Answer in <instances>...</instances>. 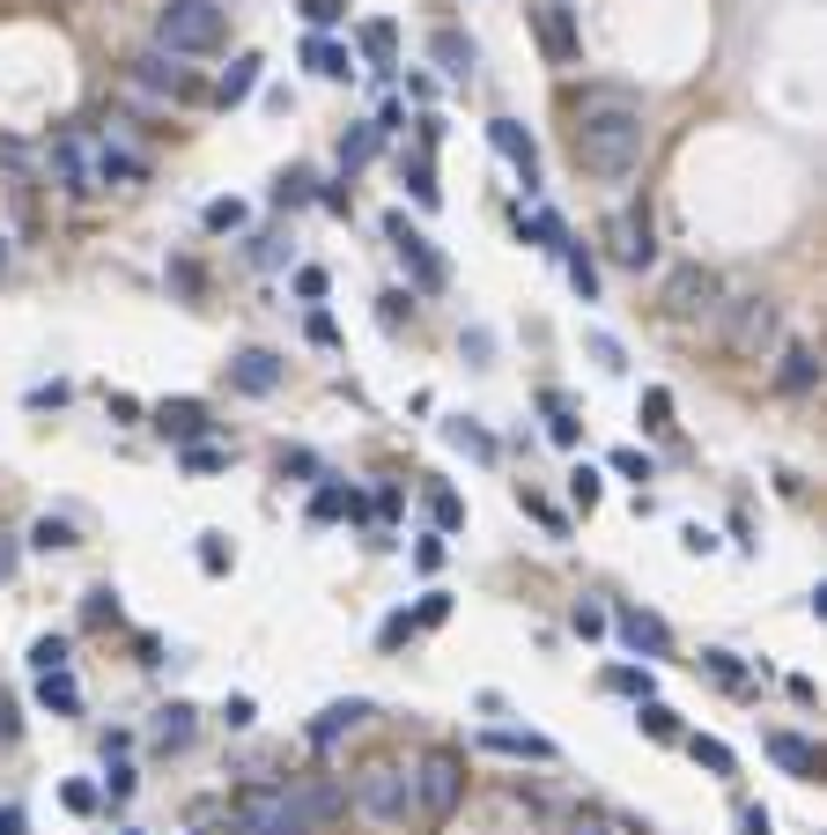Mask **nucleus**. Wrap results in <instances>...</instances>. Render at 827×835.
I'll return each instance as SVG.
<instances>
[{
	"instance_id": "nucleus-54",
	"label": "nucleus",
	"mask_w": 827,
	"mask_h": 835,
	"mask_svg": "<svg viewBox=\"0 0 827 835\" xmlns=\"http://www.w3.org/2000/svg\"><path fill=\"white\" fill-rule=\"evenodd\" d=\"M414 563H421V569H429V577H437V569H443V533H429V540L414 547Z\"/></svg>"
},
{
	"instance_id": "nucleus-19",
	"label": "nucleus",
	"mask_w": 827,
	"mask_h": 835,
	"mask_svg": "<svg viewBox=\"0 0 827 835\" xmlns=\"http://www.w3.org/2000/svg\"><path fill=\"white\" fill-rule=\"evenodd\" d=\"M155 429L171 443H200L207 437V407H200V399H163V407H155Z\"/></svg>"
},
{
	"instance_id": "nucleus-56",
	"label": "nucleus",
	"mask_w": 827,
	"mask_h": 835,
	"mask_svg": "<svg viewBox=\"0 0 827 835\" xmlns=\"http://www.w3.org/2000/svg\"><path fill=\"white\" fill-rule=\"evenodd\" d=\"M311 341H318V347H333V341H341V325L325 319V311H311Z\"/></svg>"
},
{
	"instance_id": "nucleus-13",
	"label": "nucleus",
	"mask_w": 827,
	"mask_h": 835,
	"mask_svg": "<svg viewBox=\"0 0 827 835\" xmlns=\"http://www.w3.org/2000/svg\"><path fill=\"white\" fill-rule=\"evenodd\" d=\"M97 163H104V178H126V185H141L148 178V148L126 133V119H111L97 133Z\"/></svg>"
},
{
	"instance_id": "nucleus-50",
	"label": "nucleus",
	"mask_w": 827,
	"mask_h": 835,
	"mask_svg": "<svg viewBox=\"0 0 827 835\" xmlns=\"http://www.w3.org/2000/svg\"><path fill=\"white\" fill-rule=\"evenodd\" d=\"M525 511H533V517H539V525H547V533H555V540H561V533H569V517H561V511H555V503H539V495H525Z\"/></svg>"
},
{
	"instance_id": "nucleus-28",
	"label": "nucleus",
	"mask_w": 827,
	"mask_h": 835,
	"mask_svg": "<svg viewBox=\"0 0 827 835\" xmlns=\"http://www.w3.org/2000/svg\"><path fill=\"white\" fill-rule=\"evenodd\" d=\"M193 703H171V710H155V747H185L193 739Z\"/></svg>"
},
{
	"instance_id": "nucleus-24",
	"label": "nucleus",
	"mask_w": 827,
	"mask_h": 835,
	"mask_svg": "<svg viewBox=\"0 0 827 835\" xmlns=\"http://www.w3.org/2000/svg\"><path fill=\"white\" fill-rule=\"evenodd\" d=\"M776 385H783V393H813V385H820V355H813V347H783Z\"/></svg>"
},
{
	"instance_id": "nucleus-11",
	"label": "nucleus",
	"mask_w": 827,
	"mask_h": 835,
	"mask_svg": "<svg viewBox=\"0 0 827 835\" xmlns=\"http://www.w3.org/2000/svg\"><path fill=\"white\" fill-rule=\"evenodd\" d=\"M45 163L60 171V185H67V193H82V200L111 185V178H104V163H97V141H82V133H60V141L45 148Z\"/></svg>"
},
{
	"instance_id": "nucleus-6",
	"label": "nucleus",
	"mask_w": 827,
	"mask_h": 835,
	"mask_svg": "<svg viewBox=\"0 0 827 835\" xmlns=\"http://www.w3.org/2000/svg\"><path fill=\"white\" fill-rule=\"evenodd\" d=\"M459 799H465V762L451 747H429V754L414 762V813H421V821H451Z\"/></svg>"
},
{
	"instance_id": "nucleus-47",
	"label": "nucleus",
	"mask_w": 827,
	"mask_h": 835,
	"mask_svg": "<svg viewBox=\"0 0 827 835\" xmlns=\"http://www.w3.org/2000/svg\"><path fill=\"white\" fill-rule=\"evenodd\" d=\"M303 15H311V30L325 38V30H333V23L347 15V0H303Z\"/></svg>"
},
{
	"instance_id": "nucleus-52",
	"label": "nucleus",
	"mask_w": 827,
	"mask_h": 835,
	"mask_svg": "<svg viewBox=\"0 0 827 835\" xmlns=\"http://www.w3.org/2000/svg\"><path fill=\"white\" fill-rule=\"evenodd\" d=\"M0 163H8V171H37V156H30L23 141H8V133H0Z\"/></svg>"
},
{
	"instance_id": "nucleus-35",
	"label": "nucleus",
	"mask_w": 827,
	"mask_h": 835,
	"mask_svg": "<svg viewBox=\"0 0 827 835\" xmlns=\"http://www.w3.org/2000/svg\"><path fill=\"white\" fill-rule=\"evenodd\" d=\"M635 725H643V732H651V739H665V747H673V739H680V717L665 710V703H657V695H651V703H643V710H635Z\"/></svg>"
},
{
	"instance_id": "nucleus-39",
	"label": "nucleus",
	"mask_w": 827,
	"mask_h": 835,
	"mask_svg": "<svg viewBox=\"0 0 827 835\" xmlns=\"http://www.w3.org/2000/svg\"><path fill=\"white\" fill-rule=\"evenodd\" d=\"M429 517H437V533H459V525H465V503L451 489H429Z\"/></svg>"
},
{
	"instance_id": "nucleus-49",
	"label": "nucleus",
	"mask_w": 827,
	"mask_h": 835,
	"mask_svg": "<svg viewBox=\"0 0 827 835\" xmlns=\"http://www.w3.org/2000/svg\"><path fill=\"white\" fill-rule=\"evenodd\" d=\"M251 717H259V710H251V695H229V703H222V725H229V732H244Z\"/></svg>"
},
{
	"instance_id": "nucleus-2",
	"label": "nucleus",
	"mask_w": 827,
	"mask_h": 835,
	"mask_svg": "<svg viewBox=\"0 0 827 835\" xmlns=\"http://www.w3.org/2000/svg\"><path fill=\"white\" fill-rule=\"evenodd\" d=\"M229 15H222V0H163L155 8V45L178 52V60H193V52H215Z\"/></svg>"
},
{
	"instance_id": "nucleus-1",
	"label": "nucleus",
	"mask_w": 827,
	"mask_h": 835,
	"mask_svg": "<svg viewBox=\"0 0 827 835\" xmlns=\"http://www.w3.org/2000/svg\"><path fill=\"white\" fill-rule=\"evenodd\" d=\"M643 148H651V119H643V104L629 89H613V82H584V89H569V156L599 178H629L643 163Z\"/></svg>"
},
{
	"instance_id": "nucleus-43",
	"label": "nucleus",
	"mask_w": 827,
	"mask_h": 835,
	"mask_svg": "<svg viewBox=\"0 0 827 835\" xmlns=\"http://www.w3.org/2000/svg\"><path fill=\"white\" fill-rule=\"evenodd\" d=\"M702 673H709V681H724V688H747V673H739L731 651H702Z\"/></svg>"
},
{
	"instance_id": "nucleus-25",
	"label": "nucleus",
	"mask_w": 827,
	"mask_h": 835,
	"mask_svg": "<svg viewBox=\"0 0 827 835\" xmlns=\"http://www.w3.org/2000/svg\"><path fill=\"white\" fill-rule=\"evenodd\" d=\"M37 703L60 717H82V688H74V673H37Z\"/></svg>"
},
{
	"instance_id": "nucleus-20",
	"label": "nucleus",
	"mask_w": 827,
	"mask_h": 835,
	"mask_svg": "<svg viewBox=\"0 0 827 835\" xmlns=\"http://www.w3.org/2000/svg\"><path fill=\"white\" fill-rule=\"evenodd\" d=\"M769 754H776L798 784H813V777H820V747H813V739H798V732H769Z\"/></svg>"
},
{
	"instance_id": "nucleus-8",
	"label": "nucleus",
	"mask_w": 827,
	"mask_h": 835,
	"mask_svg": "<svg viewBox=\"0 0 827 835\" xmlns=\"http://www.w3.org/2000/svg\"><path fill=\"white\" fill-rule=\"evenodd\" d=\"M133 89H148V97H171V104H185V97H200V74L178 60V52H163V45H141L133 52Z\"/></svg>"
},
{
	"instance_id": "nucleus-33",
	"label": "nucleus",
	"mask_w": 827,
	"mask_h": 835,
	"mask_svg": "<svg viewBox=\"0 0 827 835\" xmlns=\"http://www.w3.org/2000/svg\"><path fill=\"white\" fill-rule=\"evenodd\" d=\"M303 200H318V178L296 163V171H281V185H273V207H303Z\"/></svg>"
},
{
	"instance_id": "nucleus-42",
	"label": "nucleus",
	"mask_w": 827,
	"mask_h": 835,
	"mask_svg": "<svg viewBox=\"0 0 827 835\" xmlns=\"http://www.w3.org/2000/svg\"><path fill=\"white\" fill-rule=\"evenodd\" d=\"M30 665L37 673H67V636H37L30 643Z\"/></svg>"
},
{
	"instance_id": "nucleus-40",
	"label": "nucleus",
	"mask_w": 827,
	"mask_h": 835,
	"mask_svg": "<svg viewBox=\"0 0 827 835\" xmlns=\"http://www.w3.org/2000/svg\"><path fill=\"white\" fill-rule=\"evenodd\" d=\"M606 688H613V695H635V703H651V673H643V665H613Z\"/></svg>"
},
{
	"instance_id": "nucleus-14",
	"label": "nucleus",
	"mask_w": 827,
	"mask_h": 835,
	"mask_svg": "<svg viewBox=\"0 0 827 835\" xmlns=\"http://www.w3.org/2000/svg\"><path fill=\"white\" fill-rule=\"evenodd\" d=\"M613 636L629 643L635 659H673V629L657 614H643V607H621V614H613Z\"/></svg>"
},
{
	"instance_id": "nucleus-26",
	"label": "nucleus",
	"mask_w": 827,
	"mask_h": 835,
	"mask_svg": "<svg viewBox=\"0 0 827 835\" xmlns=\"http://www.w3.org/2000/svg\"><path fill=\"white\" fill-rule=\"evenodd\" d=\"M437 67L451 74V82H465V74H473V38H459V30H437Z\"/></svg>"
},
{
	"instance_id": "nucleus-37",
	"label": "nucleus",
	"mask_w": 827,
	"mask_h": 835,
	"mask_svg": "<svg viewBox=\"0 0 827 835\" xmlns=\"http://www.w3.org/2000/svg\"><path fill=\"white\" fill-rule=\"evenodd\" d=\"M599 495H606L599 467H577V473H569V503H577V511H599Z\"/></svg>"
},
{
	"instance_id": "nucleus-4",
	"label": "nucleus",
	"mask_w": 827,
	"mask_h": 835,
	"mask_svg": "<svg viewBox=\"0 0 827 835\" xmlns=\"http://www.w3.org/2000/svg\"><path fill=\"white\" fill-rule=\"evenodd\" d=\"M717 319H724V347L739 355V363H761V355L783 341L776 296H731V303H717Z\"/></svg>"
},
{
	"instance_id": "nucleus-60",
	"label": "nucleus",
	"mask_w": 827,
	"mask_h": 835,
	"mask_svg": "<svg viewBox=\"0 0 827 835\" xmlns=\"http://www.w3.org/2000/svg\"><path fill=\"white\" fill-rule=\"evenodd\" d=\"M0 835H23V813L15 806H0Z\"/></svg>"
},
{
	"instance_id": "nucleus-53",
	"label": "nucleus",
	"mask_w": 827,
	"mask_h": 835,
	"mask_svg": "<svg viewBox=\"0 0 827 835\" xmlns=\"http://www.w3.org/2000/svg\"><path fill=\"white\" fill-rule=\"evenodd\" d=\"M613 473H629V481H651V459H643V451H613Z\"/></svg>"
},
{
	"instance_id": "nucleus-59",
	"label": "nucleus",
	"mask_w": 827,
	"mask_h": 835,
	"mask_svg": "<svg viewBox=\"0 0 827 835\" xmlns=\"http://www.w3.org/2000/svg\"><path fill=\"white\" fill-rule=\"evenodd\" d=\"M23 725H15V703H0V739H15Z\"/></svg>"
},
{
	"instance_id": "nucleus-36",
	"label": "nucleus",
	"mask_w": 827,
	"mask_h": 835,
	"mask_svg": "<svg viewBox=\"0 0 827 835\" xmlns=\"http://www.w3.org/2000/svg\"><path fill=\"white\" fill-rule=\"evenodd\" d=\"M377 141H385L377 126H355V133H347V141H341V163H347V171H363L369 156H377Z\"/></svg>"
},
{
	"instance_id": "nucleus-41",
	"label": "nucleus",
	"mask_w": 827,
	"mask_h": 835,
	"mask_svg": "<svg viewBox=\"0 0 827 835\" xmlns=\"http://www.w3.org/2000/svg\"><path fill=\"white\" fill-rule=\"evenodd\" d=\"M30 547H45V555L52 547H74V525L67 517H37V525H30Z\"/></svg>"
},
{
	"instance_id": "nucleus-51",
	"label": "nucleus",
	"mask_w": 827,
	"mask_h": 835,
	"mask_svg": "<svg viewBox=\"0 0 827 835\" xmlns=\"http://www.w3.org/2000/svg\"><path fill=\"white\" fill-rule=\"evenodd\" d=\"M296 296L318 303V296H325V267H296Z\"/></svg>"
},
{
	"instance_id": "nucleus-23",
	"label": "nucleus",
	"mask_w": 827,
	"mask_h": 835,
	"mask_svg": "<svg viewBox=\"0 0 827 835\" xmlns=\"http://www.w3.org/2000/svg\"><path fill=\"white\" fill-rule=\"evenodd\" d=\"M303 67L325 74V82H347V74H355V52L333 45V38H311V45H303Z\"/></svg>"
},
{
	"instance_id": "nucleus-27",
	"label": "nucleus",
	"mask_w": 827,
	"mask_h": 835,
	"mask_svg": "<svg viewBox=\"0 0 827 835\" xmlns=\"http://www.w3.org/2000/svg\"><path fill=\"white\" fill-rule=\"evenodd\" d=\"M355 38H363L369 67H377V82H385V74H391V52H399V30H391V23H363Z\"/></svg>"
},
{
	"instance_id": "nucleus-21",
	"label": "nucleus",
	"mask_w": 827,
	"mask_h": 835,
	"mask_svg": "<svg viewBox=\"0 0 827 835\" xmlns=\"http://www.w3.org/2000/svg\"><path fill=\"white\" fill-rule=\"evenodd\" d=\"M259 67H267L259 52H237V60L222 67V82H215V104H244L251 89H259Z\"/></svg>"
},
{
	"instance_id": "nucleus-31",
	"label": "nucleus",
	"mask_w": 827,
	"mask_h": 835,
	"mask_svg": "<svg viewBox=\"0 0 827 835\" xmlns=\"http://www.w3.org/2000/svg\"><path fill=\"white\" fill-rule=\"evenodd\" d=\"M561 267H569V289L584 296V303L599 296V267H591V251H584V245H561Z\"/></svg>"
},
{
	"instance_id": "nucleus-44",
	"label": "nucleus",
	"mask_w": 827,
	"mask_h": 835,
	"mask_svg": "<svg viewBox=\"0 0 827 835\" xmlns=\"http://www.w3.org/2000/svg\"><path fill=\"white\" fill-rule=\"evenodd\" d=\"M407 621H414V629H437V621H451V591H429V599H421Z\"/></svg>"
},
{
	"instance_id": "nucleus-22",
	"label": "nucleus",
	"mask_w": 827,
	"mask_h": 835,
	"mask_svg": "<svg viewBox=\"0 0 827 835\" xmlns=\"http://www.w3.org/2000/svg\"><path fill=\"white\" fill-rule=\"evenodd\" d=\"M487 754H517V762H555V739L539 732H481Z\"/></svg>"
},
{
	"instance_id": "nucleus-17",
	"label": "nucleus",
	"mask_w": 827,
	"mask_h": 835,
	"mask_svg": "<svg viewBox=\"0 0 827 835\" xmlns=\"http://www.w3.org/2000/svg\"><path fill=\"white\" fill-rule=\"evenodd\" d=\"M355 725H369V703H363V695H347V703H325V710L311 717V732H303V739H311L318 754H325V747H341Z\"/></svg>"
},
{
	"instance_id": "nucleus-48",
	"label": "nucleus",
	"mask_w": 827,
	"mask_h": 835,
	"mask_svg": "<svg viewBox=\"0 0 827 835\" xmlns=\"http://www.w3.org/2000/svg\"><path fill=\"white\" fill-rule=\"evenodd\" d=\"M451 443H465V451H473V459H495V437H481V429H473V421H451Z\"/></svg>"
},
{
	"instance_id": "nucleus-18",
	"label": "nucleus",
	"mask_w": 827,
	"mask_h": 835,
	"mask_svg": "<svg viewBox=\"0 0 827 835\" xmlns=\"http://www.w3.org/2000/svg\"><path fill=\"white\" fill-rule=\"evenodd\" d=\"M296 806H303L311 835H325V828H333V821L347 813V791L333 784V777H303V784H296Z\"/></svg>"
},
{
	"instance_id": "nucleus-12",
	"label": "nucleus",
	"mask_w": 827,
	"mask_h": 835,
	"mask_svg": "<svg viewBox=\"0 0 827 835\" xmlns=\"http://www.w3.org/2000/svg\"><path fill=\"white\" fill-rule=\"evenodd\" d=\"M385 237H391V251H399V259L414 267V281H421L429 296H437L443 281H451V274H443V259H437V245H429V237H421V229H414L407 215H385Z\"/></svg>"
},
{
	"instance_id": "nucleus-29",
	"label": "nucleus",
	"mask_w": 827,
	"mask_h": 835,
	"mask_svg": "<svg viewBox=\"0 0 827 835\" xmlns=\"http://www.w3.org/2000/svg\"><path fill=\"white\" fill-rule=\"evenodd\" d=\"M311 517L325 525V517H355V489H341V481H318L311 489Z\"/></svg>"
},
{
	"instance_id": "nucleus-57",
	"label": "nucleus",
	"mask_w": 827,
	"mask_h": 835,
	"mask_svg": "<svg viewBox=\"0 0 827 835\" xmlns=\"http://www.w3.org/2000/svg\"><path fill=\"white\" fill-rule=\"evenodd\" d=\"M739 835H769V813H761V806H739Z\"/></svg>"
},
{
	"instance_id": "nucleus-9",
	"label": "nucleus",
	"mask_w": 827,
	"mask_h": 835,
	"mask_svg": "<svg viewBox=\"0 0 827 835\" xmlns=\"http://www.w3.org/2000/svg\"><path fill=\"white\" fill-rule=\"evenodd\" d=\"M606 251H613V267H629V274L657 267V222H651V207H621V215L606 222Z\"/></svg>"
},
{
	"instance_id": "nucleus-16",
	"label": "nucleus",
	"mask_w": 827,
	"mask_h": 835,
	"mask_svg": "<svg viewBox=\"0 0 827 835\" xmlns=\"http://www.w3.org/2000/svg\"><path fill=\"white\" fill-rule=\"evenodd\" d=\"M281 377H289V370H281V355H273V347H244L237 363H229V385H237V393H251V399L281 393Z\"/></svg>"
},
{
	"instance_id": "nucleus-7",
	"label": "nucleus",
	"mask_w": 827,
	"mask_h": 835,
	"mask_svg": "<svg viewBox=\"0 0 827 835\" xmlns=\"http://www.w3.org/2000/svg\"><path fill=\"white\" fill-rule=\"evenodd\" d=\"M717 303H724V281L702 267V259H687V267H665V281H657V311L665 319H717Z\"/></svg>"
},
{
	"instance_id": "nucleus-5",
	"label": "nucleus",
	"mask_w": 827,
	"mask_h": 835,
	"mask_svg": "<svg viewBox=\"0 0 827 835\" xmlns=\"http://www.w3.org/2000/svg\"><path fill=\"white\" fill-rule=\"evenodd\" d=\"M355 806H363L377 828H407V821H414V769L369 762L363 777H355Z\"/></svg>"
},
{
	"instance_id": "nucleus-45",
	"label": "nucleus",
	"mask_w": 827,
	"mask_h": 835,
	"mask_svg": "<svg viewBox=\"0 0 827 835\" xmlns=\"http://www.w3.org/2000/svg\"><path fill=\"white\" fill-rule=\"evenodd\" d=\"M185 467L193 473H222L229 467V451H222V443H185Z\"/></svg>"
},
{
	"instance_id": "nucleus-34",
	"label": "nucleus",
	"mask_w": 827,
	"mask_h": 835,
	"mask_svg": "<svg viewBox=\"0 0 827 835\" xmlns=\"http://www.w3.org/2000/svg\"><path fill=\"white\" fill-rule=\"evenodd\" d=\"M399 178H407V193L421 200V207H437V171H429V156H407V163H399Z\"/></svg>"
},
{
	"instance_id": "nucleus-38",
	"label": "nucleus",
	"mask_w": 827,
	"mask_h": 835,
	"mask_svg": "<svg viewBox=\"0 0 827 835\" xmlns=\"http://www.w3.org/2000/svg\"><path fill=\"white\" fill-rule=\"evenodd\" d=\"M200 222H207L215 237H229V229H244V200H207V207H200Z\"/></svg>"
},
{
	"instance_id": "nucleus-46",
	"label": "nucleus",
	"mask_w": 827,
	"mask_h": 835,
	"mask_svg": "<svg viewBox=\"0 0 827 835\" xmlns=\"http://www.w3.org/2000/svg\"><path fill=\"white\" fill-rule=\"evenodd\" d=\"M200 569H207V577L229 569V540H222V533H200Z\"/></svg>"
},
{
	"instance_id": "nucleus-58",
	"label": "nucleus",
	"mask_w": 827,
	"mask_h": 835,
	"mask_svg": "<svg viewBox=\"0 0 827 835\" xmlns=\"http://www.w3.org/2000/svg\"><path fill=\"white\" fill-rule=\"evenodd\" d=\"M377 636H385V651H391V643H407V636H414V621H407V614H391L385 629H377Z\"/></svg>"
},
{
	"instance_id": "nucleus-15",
	"label": "nucleus",
	"mask_w": 827,
	"mask_h": 835,
	"mask_svg": "<svg viewBox=\"0 0 827 835\" xmlns=\"http://www.w3.org/2000/svg\"><path fill=\"white\" fill-rule=\"evenodd\" d=\"M487 141H495V156L525 178V193H539V148H533V133H525L517 119H495V126H487Z\"/></svg>"
},
{
	"instance_id": "nucleus-10",
	"label": "nucleus",
	"mask_w": 827,
	"mask_h": 835,
	"mask_svg": "<svg viewBox=\"0 0 827 835\" xmlns=\"http://www.w3.org/2000/svg\"><path fill=\"white\" fill-rule=\"evenodd\" d=\"M533 38H539V52H547L555 67H577V60H584V30H577V8H569V0H539Z\"/></svg>"
},
{
	"instance_id": "nucleus-30",
	"label": "nucleus",
	"mask_w": 827,
	"mask_h": 835,
	"mask_svg": "<svg viewBox=\"0 0 827 835\" xmlns=\"http://www.w3.org/2000/svg\"><path fill=\"white\" fill-rule=\"evenodd\" d=\"M680 739H687V754H695V762H702L709 777H731V769H739V762H731V747H724V739H702V732H680Z\"/></svg>"
},
{
	"instance_id": "nucleus-3",
	"label": "nucleus",
	"mask_w": 827,
	"mask_h": 835,
	"mask_svg": "<svg viewBox=\"0 0 827 835\" xmlns=\"http://www.w3.org/2000/svg\"><path fill=\"white\" fill-rule=\"evenodd\" d=\"M222 835H311V821L296 806V784H251V791H237Z\"/></svg>"
},
{
	"instance_id": "nucleus-32",
	"label": "nucleus",
	"mask_w": 827,
	"mask_h": 835,
	"mask_svg": "<svg viewBox=\"0 0 827 835\" xmlns=\"http://www.w3.org/2000/svg\"><path fill=\"white\" fill-rule=\"evenodd\" d=\"M643 429L651 437H673V393L665 385H643Z\"/></svg>"
},
{
	"instance_id": "nucleus-55",
	"label": "nucleus",
	"mask_w": 827,
	"mask_h": 835,
	"mask_svg": "<svg viewBox=\"0 0 827 835\" xmlns=\"http://www.w3.org/2000/svg\"><path fill=\"white\" fill-rule=\"evenodd\" d=\"M569 835H613L606 813H569Z\"/></svg>"
}]
</instances>
